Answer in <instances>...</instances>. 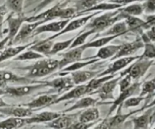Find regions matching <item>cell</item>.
Masks as SVG:
<instances>
[{"instance_id":"obj_47","label":"cell","mask_w":155,"mask_h":129,"mask_svg":"<svg viewBox=\"0 0 155 129\" xmlns=\"http://www.w3.org/2000/svg\"><path fill=\"white\" fill-rule=\"evenodd\" d=\"M142 42H151L155 43V26L145 30L141 35H139Z\"/></svg>"},{"instance_id":"obj_16","label":"cell","mask_w":155,"mask_h":129,"mask_svg":"<svg viewBox=\"0 0 155 129\" xmlns=\"http://www.w3.org/2000/svg\"><path fill=\"white\" fill-rule=\"evenodd\" d=\"M85 51L86 50L83 48L82 45L74 48H70L69 51L62 54L61 59L59 60V69L61 70L62 69L69 66L71 63L83 60V54Z\"/></svg>"},{"instance_id":"obj_10","label":"cell","mask_w":155,"mask_h":129,"mask_svg":"<svg viewBox=\"0 0 155 129\" xmlns=\"http://www.w3.org/2000/svg\"><path fill=\"white\" fill-rule=\"evenodd\" d=\"M139 58H140V55H133L130 56V57H121V58H118L117 60H113V62L107 66V69L100 73L97 76V77H101L108 75H114V73L126 68Z\"/></svg>"},{"instance_id":"obj_22","label":"cell","mask_w":155,"mask_h":129,"mask_svg":"<svg viewBox=\"0 0 155 129\" xmlns=\"http://www.w3.org/2000/svg\"><path fill=\"white\" fill-rule=\"evenodd\" d=\"M88 95L87 88H86V84L74 86L73 89L68 91V92L64 93V95L59 96L55 101L53 102L52 105L59 104V103L64 102V101H68L70 100L74 99H80L82 97Z\"/></svg>"},{"instance_id":"obj_46","label":"cell","mask_w":155,"mask_h":129,"mask_svg":"<svg viewBox=\"0 0 155 129\" xmlns=\"http://www.w3.org/2000/svg\"><path fill=\"white\" fill-rule=\"evenodd\" d=\"M92 129H123V127L116 126L113 124L110 116H106L104 119L97 123Z\"/></svg>"},{"instance_id":"obj_58","label":"cell","mask_w":155,"mask_h":129,"mask_svg":"<svg viewBox=\"0 0 155 129\" xmlns=\"http://www.w3.org/2000/svg\"><path fill=\"white\" fill-rule=\"evenodd\" d=\"M101 1H110V0H101Z\"/></svg>"},{"instance_id":"obj_56","label":"cell","mask_w":155,"mask_h":129,"mask_svg":"<svg viewBox=\"0 0 155 129\" xmlns=\"http://www.w3.org/2000/svg\"><path fill=\"white\" fill-rule=\"evenodd\" d=\"M4 95H6L5 91L4 89H0V97H2Z\"/></svg>"},{"instance_id":"obj_49","label":"cell","mask_w":155,"mask_h":129,"mask_svg":"<svg viewBox=\"0 0 155 129\" xmlns=\"http://www.w3.org/2000/svg\"><path fill=\"white\" fill-rule=\"evenodd\" d=\"M142 4L145 13L148 15L155 14V0H145Z\"/></svg>"},{"instance_id":"obj_55","label":"cell","mask_w":155,"mask_h":129,"mask_svg":"<svg viewBox=\"0 0 155 129\" xmlns=\"http://www.w3.org/2000/svg\"><path fill=\"white\" fill-rule=\"evenodd\" d=\"M155 107V97L154 99H153L151 101H150V103H148L146 106H143L145 110H146V109H148V108H151V107Z\"/></svg>"},{"instance_id":"obj_52","label":"cell","mask_w":155,"mask_h":129,"mask_svg":"<svg viewBox=\"0 0 155 129\" xmlns=\"http://www.w3.org/2000/svg\"><path fill=\"white\" fill-rule=\"evenodd\" d=\"M109 2L117 3V4L120 5L122 7H124L128 5L133 4V3H141L142 2H145V0H110Z\"/></svg>"},{"instance_id":"obj_11","label":"cell","mask_w":155,"mask_h":129,"mask_svg":"<svg viewBox=\"0 0 155 129\" xmlns=\"http://www.w3.org/2000/svg\"><path fill=\"white\" fill-rule=\"evenodd\" d=\"M45 24L42 21H36V22H25L21 26V29L18 31V34L12 41V45H19L32 37L33 32L39 26Z\"/></svg>"},{"instance_id":"obj_50","label":"cell","mask_w":155,"mask_h":129,"mask_svg":"<svg viewBox=\"0 0 155 129\" xmlns=\"http://www.w3.org/2000/svg\"><path fill=\"white\" fill-rule=\"evenodd\" d=\"M100 121L95 122H91V123H83V122H79L78 120H77L74 122V125H72L71 129H89L95 126V125H96L97 123H98Z\"/></svg>"},{"instance_id":"obj_23","label":"cell","mask_w":155,"mask_h":129,"mask_svg":"<svg viewBox=\"0 0 155 129\" xmlns=\"http://www.w3.org/2000/svg\"><path fill=\"white\" fill-rule=\"evenodd\" d=\"M101 71L100 70H77L74 71V72L70 73V76L72 78L73 82H74V84L75 85V86L77 85H83L84 83H86V82L90 81L92 79L97 77V76L101 73Z\"/></svg>"},{"instance_id":"obj_4","label":"cell","mask_w":155,"mask_h":129,"mask_svg":"<svg viewBox=\"0 0 155 129\" xmlns=\"http://www.w3.org/2000/svg\"><path fill=\"white\" fill-rule=\"evenodd\" d=\"M155 60H146V59L139 58L133 62L130 67H127L124 71L120 73V76L121 77L126 75H129L133 80L136 82L144 76L151 66L154 65Z\"/></svg>"},{"instance_id":"obj_42","label":"cell","mask_w":155,"mask_h":129,"mask_svg":"<svg viewBox=\"0 0 155 129\" xmlns=\"http://www.w3.org/2000/svg\"><path fill=\"white\" fill-rule=\"evenodd\" d=\"M92 34H95V32H94L93 30H83L81 33H80V34L77 35V36H75V39H74V40L73 41L70 48H76V47H79L84 45V44L86 43V39H88V37H89V36Z\"/></svg>"},{"instance_id":"obj_43","label":"cell","mask_w":155,"mask_h":129,"mask_svg":"<svg viewBox=\"0 0 155 129\" xmlns=\"http://www.w3.org/2000/svg\"><path fill=\"white\" fill-rule=\"evenodd\" d=\"M144 51L140 57L146 60H155V43L151 42H144Z\"/></svg>"},{"instance_id":"obj_14","label":"cell","mask_w":155,"mask_h":129,"mask_svg":"<svg viewBox=\"0 0 155 129\" xmlns=\"http://www.w3.org/2000/svg\"><path fill=\"white\" fill-rule=\"evenodd\" d=\"M79 114L80 113L73 114L62 113L61 116L46 123L45 126L49 129H71L72 125L78 119Z\"/></svg>"},{"instance_id":"obj_13","label":"cell","mask_w":155,"mask_h":129,"mask_svg":"<svg viewBox=\"0 0 155 129\" xmlns=\"http://www.w3.org/2000/svg\"><path fill=\"white\" fill-rule=\"evenodd\" d=\"M143 47L144 42H142L140 36H138L136 39L132 42H127L121 44L120 49L119 50L117 54L114 57H112L110 60L113 61V60L121 58V57L133 56V54H136L141 48H143Z\"/></svg>"},{"instance_id":"obj_48","label":"cell","mask_w":155,"mask_h":129,"mask_svg":"<svg viewBox=\"0 0 155 129\" xmlns=\"http://www.w3.org/2000/svg\"><path fill=\"white\" fill-rule=\"evenodd\" d=\"M133 84V79L129 75H126L121 78L120 80L118 85L120 86V92L129 89Z\"/></svg>"},{"instance_id":"obj_34","label":"cell","mask_w":155,"mask_h":129,"mask_svg":"<svg viewBox=\"0 0 155 129\" xmlns=\"http://www.w3.org/2000/svg\"><path fill=\"white\" fill-rule=\"evenodd\" d=\"M120 37V36H101V38L95 39V40L90 41L89 42H86L83 45V48L85 50L89 48H100L105 45H108L111 41L114 40L117 38Z\"/></svg>"},{"instance_id":"obj_44","label":"cell","mask_w":155,"mask_h":129,"mask_svg":"<svg viewBox=\"0 0 155 129\" xmlns=\"http://www.w3.org/2000/svg\"><path fill=\"white\" fill-rule=\"evenodd\" d=\"M54 1H56V0H28V5H32L35 2H37L36 5L31 11H30V12H33L35 15H36V14L39 13L42 9L45 8V7L54 2Z\"/></svg>"},{"instance_id":"obj_30","label":"cell","mask_w":155,"mask_h":129,"mask_svg":"<svg viewBox=\"0 0 155 129\" xmlns=\"http://www.w3.org/2000/svg\"><path fill=\"white\" fill-rule=\"evenodd\" d=\"M129 33V30L127 29V24L124 21H119L114 24L113 26L107 29L103 33H99L97 36H124V35Z\"/></svg>"},{"instance_id":"obj_27","label":"cell","mask_w":155,"mask_h":129,"mask_svg":"<svg viewBox=\"0 0 155 129\" xmlns=\"http://www.w3.org/2000/svg\"><path fill=\"white\" fill-rule=\"evenodd\" d=\"M99 59L95 58V57H88V58L83 59V60H80V61L75 62L74 63H71L70 64L69 66H66L64 69H62L61 72L60 73L59 76H64V75H68L70 73L74 72V71H77V70H80L83 68L86 67L88 66H90V65L93 64V63H96V62L99 61Z\"/></svg>"},{"instance_id":"obj_8","label":"cell","mask_w":155,"mask_h":129,"mask_svg":"<svg viewBox=\"0 0 155 129\" xmlns=\"http://www.w3.org/2000/svg\"><path fill=\"white\" fill-rule=\"evenodd\" d=\"M11 12L10 15L5 19V21L8 24L7 28V36L8 38V44L7 46H10L12 41L15 39L18 31L21 29V26L24 23L26 22L27 16L24 14L23 15H15Z\"/></svg>"},{"instance_id":"obj_21","label":"cell","mask_w":155,"mask_h":129,"mask_svg":"<svg viewBox=\"0 0 155 129\" xmlns=\"http://www.w3.org/2000/svg\"><path fill=\"white\" fill-rule=\"evenodd\" d=\"M37 41L30 42V43L24 44V45H12V46H7L0 52V63L5 60L14 59L17 56L19 55L23 51L28 49L30 47L34 45Z\"/></svg>"},{"instance_id":"obj_1","label":"cell","mask_w":155,"mask_h":129,"mask_svg":"<svg viewBox=\"0 0 155 129\" xmlns=\"http://www.w3.org/2000/svg\"><path fill=\"white\" fill-rule=\"evenodd\" d=\"M70 0L61 2L57 3L50 8L39 12L36 15L27 17L26 22H36V21H42L45 24L48 21L54 20H72L76 18L77 11L74 7H68V4Z\"/></svg>"},{"instance_id":"obj_9","label":"cell","mask_w":155,"mask_h":129,"mask_svg":"<svg viewBox=\"0 0 155 129\" xmlns=\"http://www.w3.org/2000/svg\"><path fill=\"white\" fill-rule=\"evenodd\" d=\"M121 78L122 77L119 76L118 77H116V78L114 77V79L108 80L105 83H104L99 89L92 92L90 95H97L98 96V99L101 100L102 102H105L108 100H114V93Z\"/></svg>"},{"instance_id":"obj_57","label":"cell","mask_w":155,"mask_h":129,"mask_svg":"<svg viewBox=\"0 0 155 129\" xmlns=\"http://www.w3.org/2000/svg\"><path fill=\"white\" fill-rule=\"evenodd\" d=\"M150 129H155V125H154V126L153 127V128H151Z\"/></svg>"},{"instance_id":"obj_17","label":"cell","mask_w":155,"mask_h":129,"mask_svg":"<svg viewBox=\"0 0 155 129\" xmlns=\"http://www.w3.org/2000/svg\"><path fill=\"white\" fill-rule=\"evenodd\" d=\"M33 112L34 110L22 105H10L9 107L0 109V114H2L8 117H15L19 119H26L30 117L33 114Z\"/></svg>"},{"instance_id":"obj_31","label":"cell","mask_w":155,"mask_h":129,"mask_svg":"<svg viewBox=\"0 0 155 129\" xmlns=\"http://www.w3.org/2000/svg\"><path fill=\"white\" fill-rule=\"evenodd\" d=\"M139 96L145 98L146 102L144 106H146L149 103L150 99L155 97V76L151 79L145 81L141 85Z\"/></svg>"},{"instance_id":"obj_24","label":"cell","mask_w":155,"mask_h":129,"mask_svg":"<svg viewBox=\"0 0 155 129\" xmlns=\"http://www.w3.org/2000/svg\"><path fill=\"white\" fill-rule=\"evenodd\" d=\"M98 101H99V99H98V98H93L90 96L81 98L78 101H76L71 107L63 110L61 113H70L73 111H75V110H82V109L86 110V109L89 108V107H95L98 104Z\"/></svg>"},{"instance_id":"obj_51","label":"cell","mask_w":155,"mask_h":129,"mask_svg":"<svg viewBox=\"0 0 155 129\" xmlns=\"http://www.w3.org/2000/svg\"><path fill=\"white\" fill-rule=\"evenodd\" d=\"M8 9L5 3L0 5V26H2L5 21V16L8 13Z\"/></svg>"},{"instance_id":"obj_41","label":"cell","mask_w":155,"mask_h":129,"mask_svg":"<svg viewBox=\"0 0 155 129\" xmlns=\"http://www.w3.org/2000/svg\"><path fill=\"white\" fill-rule=\"evenodd\" d=\"M5 4L9 11L15 15H23L24 13V0H5Z\"/></svg>"},{"instance_id":"obj_54","label":"cell","mask_w":155,"mask_h":129,"mask_svg":"<svg viewBox=\"0 0 155 129\" xmlns=\"http://www.w3.org/2000/svg\"><path fill=\"white\" fill-rule=\"evenodd\" d=\"M11 104H8L7 102L5 101V100L3 99L2 97H0V109L1 108H4V107H9Z\"/></svg>"},{"instance_id":"obj_39","label":"cell","mask_w":155,"mask_h":129,"mask_svg":"<svg viewBox=\"0 0 155 129\" xmlns=\"http://www.w3.org/2000/svg\"><path fill=\"white\" fill-rule=\"evenodd\" d=\"M45 57L42 54L36 52L31 49H27L13 59L15 61H26V60H38Z\"/></svg>"},{"instance_id":"obj_40","label":"cell","mask_w":155,"mask_h":129,"mask_svg":"<svg viewBox=\"0 0 155 129\" xmlns=\"http://www.w3.org/2000/svg\"><path fill=\"white\" fill-rule=\"evenodd\" d=\"M74 39H75V36H74V37L71 38V39H67V40L54 42L51 51H50L49 53V57L50 56L56 55L57 54L60 53L61 51H63L64 50L70 48V47H71V44H72Z\"/></svg>"},{"instance_id":"obj_53","label":"cell","mask_w":155,"mask_h":129,"mask_svg":"<svg viewBox=\"0 0 155 129\" xmlns=\"http://www.w3.org/2000/svg\"><path fill=\"white\" fill-rule=\"evenodd\" d=\"M154 125H155V107L154 108V110H153L152 113H151V119H150V126H151V127Z\"/></svg>"},{"instance_id":"obj_15","label":"cell","mask_w":155,"mask_h":129,"mask_svg":"<svg viewBox=\"0 0 155 129\" xmlns=\"http://www.w3.org/2000/svg\"><path fill=\"white\" fill-rule=\"evenodd\" d=\"M141 85L142 84H141L139 82H133V84H132V85L130 86L129 89L120 92L119 96H118L116 99L114 100V101H111V107L109 109L107 116H111L114 113V112L120 106H122L123 103H124L126 100L130 98V97L133 96L137 91H139V89L141 88Z\"/></svg>"},{"instance_id":"obj_28","label":"cell","mask_w":155,"mask_h":129,"mask_svg":"<svg viewBox=\"0 0 155 129\" xmlns=\"http://www.w3.org/2000/svg\"><path fill=\"white\" fill-rule=\"evenodd\" d=\"M77 120L83 123H91L100 121V111L98 107H92L80 112Z\"/></svg>"},{"instance_id":"obj_33","label":"cell","mask_w":155,"mask_h":129,"mask_svg":"<svg viewBox=\"0 0 155 129\" xmlns=\"http://www.w3.org/2000/svg\"><path fill=\"white\" fill-rule=\"evenodd\" d=\"M54 44V41L47 40V39H42V40L36 42L34 45H32L29 48V49H31L36 52L39 53L43 56L49 57V53L51 51V48Z\"/></svg>"},{"instance_id":"obj_35","label":"cell","mask_w":155,"mask_h":129,"mask_svg":"<svg viewBox=\"0 0 155 129\" xmlns=\"http://www.w3.org/2000/svg\"><path fill=\"white\" fill-rule=\"evenodd\" d=\"M26 126L25 119L8 117L0 121V129H20Z\"/></svg>"},{"instance_id":"obj_6","label":"cell","mask_w":155,"mask_h":129,"mask_svg":"<svg viewBox=\"0 0 155 129\" xmlns=\"http://www.w3.org/2000/svg\"><path fill=\"white\" fill-rule=\"evenodd\" d=\"M46 88L45 82L42 81L40 83L37 84H29L21 85L18 86H7L5 88L6 95L12 97V98H21V97L27 96L31 95L33 92Z\"/></svg>"},{"instance_id":"obj_19","label":"cell","mask_w":155,"mask_h":129,"mask_svg":"<svg viewBox=\"0 0 155 129\" xmlns=\"http://www.w3.org/2000/svg\"><path fill=\"white\" fill-rule=\"evenodd\" d=\"M61 115V112L55 111H43L39 113H36V114H33L30 117L25 119L26 125L42 123L46 124L55 119L56 118L59 117Z\"/></svg>"},{"instance_id":"obj_20","label":"cell","mask_w":155,"mask_h":129,"mask_svg":"<svg viewBox=\"0 0 155 129\" xmlns=\"http://www.w3.org/2000/svg\"><path fill=\"white\" fill-rule=\"evenodd\" d=\"M60 95L58 94H49V95H39L35 99L32 100L30 102L27 104H22V106L31 110H34L35 109L44 108L45 107H49L52 105L53 102L57 99Z\"/></svg>"},{"instance_id":"obj_45","label":"cell","mask_w":155,"mask_h":129,"mask_svg":"<svg viewBox=\"0 0 155 129\" xmlns=\"http://www.w3.org/2000/svg\"><path fill=\"white\" fill-rule=\"evenodd\" d=\"M145 101V98L143 97H130V98L126 100L122 104V108L128 109L132 107H136L140 105L143 101Z\"/></svg>"},{"instance_id":"obj_18","label":"cell","mask_w":155,"mask_h":129,"mask_svg":"<svg viewBox=\"0 0 155 129\" xmlns=\"http://www.w3.org/2000/svg\"><path fill=\"white\" fill-rule=\"evenodd\" d=\"M70 21L71 20H59V21H51V22L42 24L35 30L32 37L45 33H54V34L60 33Z\"/></svg>"},{"instance_id":"obj_12","label":"cell","mask_w":155,"mask_h":129,"mask_svg":"<svg viewBox=\"0 0 155 129\" xmlns=\"http://www.w3.org/2000/svg\"><path fill=\"white\" fill-rule=\"evenodd\" d=\"M46 88H51L59 95L64 92H68L75 86L70 75L60 76L50 81H44Z\"/></svg>"},{"instance_id":"obj_59","label":"cell","mask_w":155,"mask_h":129,"mask_svg":"<svg viewBox=\"0 0 155 129\" xmlns=\"http://www.w3.org/2000/svg\"><path fill=\"white\" fill-rule=\"evenodd\" d=\"M154 65H155V61H154Z\"/></svg>"},{"instance_id":"obj_3","label":"cell","mask_w":155,"mask_h":129,"mask_svg":"<svg viewBox=\"0 0 155 129\" xmlns=\"http://www.w3.org/2000/svg\"><path fill=\"white\" fill-rule=\"evenodd\" d=\"M20 70L25 71L24 76L30 79L44 78L59 69V60L53 58H44L36 60L33 64L18 68Z\"/></svg>"},{"instance_id":"obj_37","label":"cell","mask_w":155,"mask_h":129,"mask_svg":"<svg viewBox=\"0 0 155 129\" xmlns=\"http://www.w3.org/2000/svg\"><path fill=\"white\" fill-rule=\"evenodd\" d=\"M114 77L115 75H108L101 77H95V78L91 79L90 81H89V82L86 84L88 95H90L92 92L96 91L97 89H99L104 83H105L106 82L111 79H114Z\"/></svg>"},{"instance_id":"obj_32","label":"cell","mask_w":155,"mask_h":129,"mask_svg":"<svg viewBox=\"0 0 155 129\" xmlns=\"http://www.w3.org/2000/svg\"><path fill=\"white\" fill-rule=\"evenodd\" d=\"M101 0H76L74 1V4L73 7L77 11V15L76 18L83 16V14L86 12L89 9L92 8Z\"/></svg>"},{"instance_id":"obj_25","label":"cell","mask_w":155,"mask_h":129,"mask_svg":"<svg viewBox=\"0 0 155 129\" xmlns=\"http://www.w3.org/2000/svg\"><path fill=\"white\" fill-rule=\"evenodd\" d=\"M154 107H151L145 110V111L142 115L138 116H134L131 119V122L133 123V129H150V119H151V113L154 110Z\"/></svg>"},{"instance_id":"obj_7","label":"cell","mask_w":155,"mask_h":129,"mask_svg":"<svg viewBox=\"0 0 155 129\" xmlns=\"http://www.w3.org/2000/svg\"><path fill=\"white\" fill-rule=\"evenodd\" d=\"M42 81L35 79H30L24 76H20L5 69H0V89H5L8 86L9 83H18L21 85L37 84Z\"/></svg>"},{"instance_id":"obj_60","label":"cell","mask_w":155,"mask_h":129,"mask_svg":"<svg viewBox=\"0 0 155 129\" xmlns=\"http://www.w3.org/2000/svg\"><path fill=\"white\" fill-rule=\"evenodd\" d=\"M1 27H2V26H0V28H1Z\"/></svg>"},{"instance_id":"obj_2","label":"cell","mask_w":155,"mask_h":129,"mask_svg":"<svg viewBox=\"0 0 155 129\" xmlns=\"http://www.w3.org/2000/svg\"><path fill=\"white\" fill-rule=\"evenodd\" d=\"M127 15L123 13L120 8L117 10L107 11L99 16L92 18L85 26L84 30H92L95 32V33L99 34L107 30L116 23L124 21Z\"/></svg>"},{"instance_id":"obj_5","label":"cell","mask_w":155,"mask_h":129,"mask_svg":"<svg viewBox=\"0 0 155 129\" xmlns=\"http://www.w3.org/2000/svg\"><path fill=\"white\" fill-rule=\"evenodd\" d=\"M100 13H101V12H92V13L88 14L86 16H81L79 17V18L71 20V21L68 23V24L65 26L64 28L60 33L54 34L53 36H50V37L48 38H46L45 39H47V40L54 41V39L59 37V36H62V35L67 34V33H71V32L79 30V29H80L81 27H85L92 18L97 16V15H99Z\"/></svg>"},{"instance_id":"obj_36","label":"cell","mask_w":155,"mask_h":129,"mask_svg":"<svg viewBox=\"0 0 155 129\" xmlns=\"http://www.w3.org/2000/svg\"><path fill=\"white\" fill-rule=\"evenodd\" d=\"M122 8V6L117 3L111 2L107 1V2H101L98 3L96 5L92 7V8L89 9L86 11L85 14L88 15L90 14L91 12H102V11H114L117 10V9Z\"/></svg>"},{"instance_id":"obj_38","label":"cell","mask_w":155,"mask_h":129,"mask_svg":"<svg viewBox=\"0 0 155 129\" xmlns=\"http://www.w3.org/2000/svg\"><path fill=\"white\" fill-rule=\"evenodd\" d=\"M120 11L126 15L139 17L145 12L142 3H133L127 6L120 8Z\"/></svg>"},{"instance_id":"obj_29","label":"cell","mask_w":155,"mask_h":129,"mask_svg":"<svg viewBox=\"0 0 155 129\" xmlns=\"http://www.w3.org/2000/svg\"><path fill=\"white\" fill-rule=\"evenodd\" d=\"M120 47L121 45H107L101 47L98 49L96 55L94 56V57L99 60H110L117 54L119 50L120 49Z\"/></svg>"},{"instance_id":"obj_26","label":"cell","mask_w":155,"mask_h":129,"mask_svg":"<svg viewBox=\"0 0 155 129\" xmlns=\"http://www.w3.org/2000/svg\"><path fill=\"white\" fill-rule=\"evenodd\" d=\"M124 22L127 24L129 33H135L141 35L145 30V20L135 16H129L127 15Z\"/></svg>"}]
</instances>
